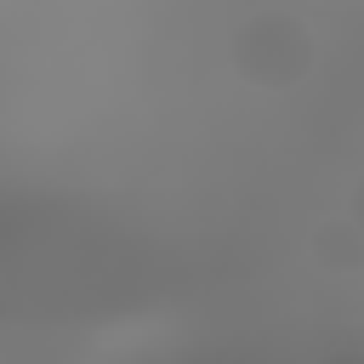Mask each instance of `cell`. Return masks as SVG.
<instances>
[{
  "mask_svg": "<svg viewBox=\"0 0 364 364\" xmlns=\"http://www.w3.org/2000/svg\"><path fill=\"white\" fill-rule=\"evenodd\" d=\"M307 250H313L318 273H358L364 267V228L353 222V210L347 216H330V222L313 228Z\"/></svg>",
  "mask_w": 364,
  "mask_h": 364,
  "instance_id": "obj_2",
  "label": "cell"
},
{
  "mask_svg": "<svg viewBox=\"0 0 364 364\" xmlns=\"http://www.w3.org/2000/svg\"><path fill=\"white\" fill-rule=\"evenodd\" d=\"M347 210H353V222L364 228V176H358V188H353V199H347Z\"/></svg>",
  "mask_w": 364,
  "mask_h": 364,
  "instance_id": "obj_3",
  "label": "cell"
},
{
  "mask_svg": "<svg viewBox=\"0 0 364 364\" xmlns=\"http://www.w3.org/2000/svg\"><path fill=\"white\" fill-rule=\"evenodd\" d=\"M228 68L250 91H296L318 68V34L296 11L262 6V11H250V17L233 23V34H228Z\"/></svg>",
  "mask_w": 364,
  "mask_h": 364,
  "instance_id": "obj_1",
  "label": "cell"
}]
</instances>
